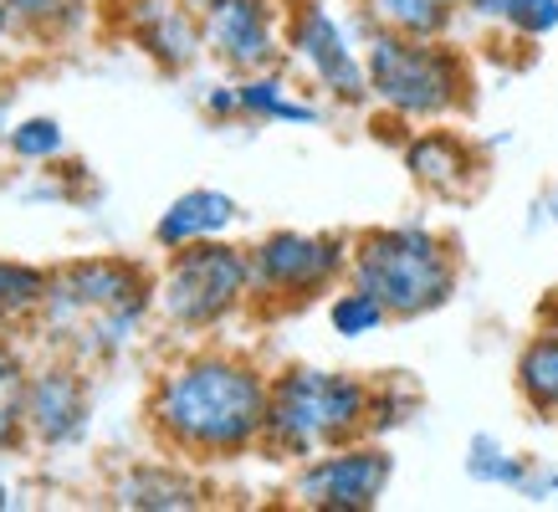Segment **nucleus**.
<instances>
[{"label": "nucleus", "instance_id": "nucleus-13", "mask_svg": "<svg viewBox=\"0 0 558 512\" xmlns=\"http://www.w3.org/2000/svg\"><path fill=\"white\" fill-rule=\"evenodd\" d=\"M236 225V200L226 190H185L174 195L170 210L154 221V246L159 252H180L190 241H205V236H226Z\"/></svg>", "mask_w": 558, "mask_h": 512}, {"label": "nucleus", "instance_id": "nucleus-17", "mask_svg": "<svg viewBox=\"0 0 558 512\" xmlns=\"http://www.w3.org/2000/svg\"><path fill=\"white\" fill-rule=\"evenodd\" d=\"M518 394L543 420H558V333H538L518 354Z\"/></svg>", "mask_w": 558, "mask_h": 512}, {"label": "nucleus", "instance_id": "nucleus-12", "mask_svg": "<svg viewBox=\"0 0 558 512\" xmlns=\"http://www.w3.org/2000/svg\"><path fill=\"white\" fill-rule=\"evenodd\" d=\"M123 32L159 72H185L205 51L201 11L190 0H123Z\"/></svg>", "mask_w": 558, "mask_h": 512}, {"label": "nucleus", "instance_id": "nucleus-30", "mask_svg": "<svg viewBox=\"0 0 558 512\" xmlns=\"http://www.w3.org/2000/svg\"><path fill=\"white\" fill-rule=\"evenodd\" d=\"M11 508V487H5V481H0V512Z\"/></svg>", "mask_w": 558, "mask_h": 512}, {"label": "nucleus", "instance_id": "nucleus-20", "mask_svg": "<svg viewBox=\"0 0 558 512\" xmlns=\"http://www.w3.org/2000/svg\"><path fill=\"white\" fill-rule=\"evenodd\" d=\"M328 324H333V333H343V339H364V333H379V328L389 324V307L374 297L369 288H349L339 292L333 303H328Z\"/></svg>", "mask_w": 558, "mask_h": 512}, {"label": "nucleus", "instance_id": "nucleus-24", "mask_svg": "<svg viewBox=\"0 0 558 512\" xmlns=\"http://www.w3.org/2000/svg\"><path fill=\"white\" fill-rule=\"evenodd\" d=\"M502 21H508L518 36H548L558 26V0H508V11H502Z\"/></svg>", "mask_w": 558, "mask_h": 512}, {"label": "nucleus", "instance_id": "nucleus-16", "mask_svg": "<svg viewBox=\"0 0 558 512\" xmlns=\"http://www.w3.org/2000/svg\"><path fill=\"white\" fill-rule=\"evenodd\" d=\"M47 292L51 272L16 261V256H0V339H11L16 328H32L47 313Z\"/></svg>", "mask_w": 558, "mask_h": 512}, {"label": "nucleus", "instance_id": "nucleus-27", "mask_svg": "<svg viewBox=\"0 0 558 512\" xmlns=\"http://www.w3.org/2000/svg\"><path fill=\"white\" fill-rule=\"evenodd\" d=\"M26 436V420H21V405H0V456Z\"/></svg>", "mask_w": 558, "mask_h": 512}, {"label": "nucleus", "instance_id": "nucleus-10", "mask_svg": "<svg viewBox=\"0 0 558 512\" xmlns=\"http://www.w3.org/2000/svg\"><path fill=\"white\" fill-rule=\"evenodd\" d=\"M201 26H205V47L241 77L246 72H267L282 57L271 0H210L201 11Z\"/></svg>", "mask_w": 558, "mask_h": 512}, {"label": "nucleus", "instance_id": "nucleus-31", "mask_svg": "<svg viewBox=\"0 0 558 512\" xmlns=\"http://www.w3.org/2000/svg\"><path fill=\"white\" fill-rule=\"evenodd\" d=\"M190 5H195V11H205V5H210V0H190Z\"/></svg>", "mask_w": 558, "mask_h": 512}, {"label": "nucleus", "instance_id": "nucleus-9", "mask_svg": "<svg viewBox=\"0 0 558 512\" xmlns=\"http://www.w3.org/2000/svg\"><path fill=\"white\" fill-rule=\"evenodd\" d=\"M288 47L298 62H307V72L339 102L369 98V68H364V57L349 47L343 26L328 16L323 0H298L288 11Z\"/></svg>", "mask_w": 558, "mask_h": 512}, {"label": "nucleus", "instance_id": "nucleus-3", "mask_svg": "<svg viewBox=\"0 0 558 512\" xmlns=\"http://www.w3.org/2000/svg\"><path fill=\"white\" fill-rule=\"evenodd\" d=\"M349 277L389 307V318H425L457 292V252L425 225L364 231L349 252Z\"/></svg>", "mask_w": 558, "mask_h": 512}, {"label": "nucleus", "instance_id": "nucleus-6", "mask_svg": "<svg viewBox=\"0 0 558 512\" xmlns=\"http://www.w3.org/2000/svg\"><path fill=\"white\" fill-rule=\"evenodd\" d=\"M349 241L343 236H303V231H271L252 246V292L303 303L313 292L333 288L349 272Z\"/></svg>", "mask_w": 558, "mask_h": 512}, {"label": "nucleus", "instance_id": "nucleus-8", "mask_svg": "<svg viewBox=\"0 0 558 512\" xmlns=\"http://www.w3.org/2000/svg\"><path fill=\"white\" fill-rule=\"evenodd\" d=\"M389 477H395L389 451L349 441V446L307 456V466L292 481V497L318 512H369V508H379Z\"/></svg>", "mask_w": 558, "mask_h": 512}, {"label": "nucleus", "instance_id": "nucleus-7", "mask_svg": "<svg viewBox=\"0 0 558 512\" xmlns=\"http://www.w3.org/2000/svg\"><path fill=\"white\" fill-rule=\"evenodd\" d=\"M144 292H154V282L138 261H123V256H77V261L51 272L41 324L62 339L68 328L87 324V318H98V313H108V307H119V303H134Z\"/></svg>", "mask_w": 558, "mask_h": 512}, {"label": "nucleus", "instance_id": "nucleus-11", "mask_svg": "<svg viewBox=\"0 0 558 512\" xmlns=\"http://www.w3.org/2000/svg\"><path fill=\"white\" fill-rule=\"evenodd\" d=\"M21 420L36 446H68L87 430V379L72 364H41L26 369V390H21Z\"/></svg>", "mask_w": 558, "mask_h": 512}, {"label": "nucleus", "instance_id": "nucleus-28", "mask_svg": "<svg viewBox=\"0 0 558 512\" xmlns=\"http://www.w3.org/2000/svg\"><path fill=\"white\" fill-rule=\"evenodd\" d=\"M16 32V21H11V5H5V0H0V41H5V36Z\"/></svg>", "mask_w": 558, "mask_h": 512}, {"label": "nucleus", "instance_id": "nucleus-29", "mask_svg": "<svg viewBox=\"0 0 558 512\" xmlns=\"http://www.w3.org/2000/svg\"><path fill=\"white\" fill-rule=\"evenodd\" d=\"M5 108H11V93H0V138L11 134V129H5Z\"/></svg>", "mask_w": 558, "mask_h": 512}, {"label": "nucleus", "instance_id": "nucleus-26", "mask_svg": "<svg viewBox=\"0 0 558 512\" xmlns=\"http://www.w3.org/2000/svg\"><path fill=\"white\" fill-rule=\"evenodd\" d=\"M205 113H210V119H236V113H241V93H236V87H210Z\"/></svg>", "mask_w": 558, "mask_h": 512}, {"label": "nucleus", "instance_id": "nucleus-23", "mask_svg": "<svg viewBox=\"0 0 558 512\" xmlns=\"http://www.w3.org/2000/svg\"><path fill=\"white\" fill-rule=\"evenodd\" d=\"M466 472L476 481H502V487H523L527 481V461L508 456L502 446H492L487 436H476L472 441V456H466Z\"/></svg>", "mask_w": 558, "mask_h": 512}, {"label": "nucleus", "instance_id": "nucleus-14", "mask_svg": "<svg viewBox=\"0 0 558 512\" xmlns=\"http://www.w3.org/2000/svg\"><path fill=\"white\" fill-rule=\"evenodd\" d=\"M405 170L421 190L457 200V195H466L476 180V154L466 149L457 134H440L436 129V134H421L405 144Z\"/></svg>", "mask_w": 558, "mask_h": 512}, {"label": "nucleus", "instance_id": "nucleus-18", "mask_svg": "<svg viewBox=\"0 0 558 512\" xmlns=\"http://www.w3.org/2000/svg\"><path fill=\"white\" fill-rule=\"evenodd\" d=\"M457 0H364V16L379 32H400V36H440L451 26Z\"/></svg>", "mask_w": 558, "mask_h": 512}, {"label": "nucleus", "instance_id": "nucleus-4", "mask_svg": "<svg viewBox=\"0 0 558 512\" xmlns=\"http://www.w3.org/2000/svg\"><path fill=\"white\" fill-rule=\"evenodd\" d=\"M369 98H379L395 119H446L466 102V62L440 36H400L374 26L369 51Z\"/></svg>", "mask_w": 558, "mask_h": 512}, {"label": "nucleus", "instance_id": "nucleus-2", "mask_svg": "<svg viewBox=\"0 0 558 512\" xmlns=\"http://www.w3.org/2000/svg\"><path fill=\"white\" fill-rule=\"evenodd\" d=\"M374 415V390L359 375H339V369H282L271 379L267 394V426H262V446L277 456H318L333 446H349L354 436L369 430Z\"/></svg>", "mask_w": 558, "mask_h": 512}, {"label": "nucleus", "instance_id": "nucleus-1", "mask_svg": "<svg viewBox=\"0 0 558 512\" xmlns=\"http://www.w3.org/2000/svg\"><path fill=\"white\" fill-rule=\"evenodd\" d=\"M271 379L236 354H190L149 390L154 436L195 461L241 456L262 441Z\"/></svg>", "mask_w": 558, "mask_h": 512}, {"label": "nucleus", "instance_id": "nucleus-15", "mask_svg": "<svg viewBox=\"0 0 558 512\" xmlns=\"http://www.w3.org/2000/svg\"><path fill=\"white\" fill-rule=\"evenodd\" d=\"M113 502L134 512H190L201 508V487L180 477L174 466H134L129 477H119Z\"/></svg>", "mask_w": 558, "mask_h": 512}, {"label": "nucleus", "instance_id": "nucleus-19", "mask_svg": "<svg viewBox=\"0 0 558 512\" xmlns=\"http://www.w3.org/2000/svg\"><path fill=\"white\" fill-rule=\"evenodd\" d=\"M241 93V113L246 119H267V123H318L313 102L288 98V83L277 72H246V83H236Z\"/></svg>", "mask_w": 558, "mask_h": 512}, {"label": "nucleus", "instance_id": "nucleus-25", "mask_svg": "<svg viewBox=\"0 0 558 512\" xmlns=\"http://www.w3.org/2000/svg\"><path fill=\"white\" fill-rule=\"evenodd\" d=\"M21 390H26V364L11 343L0 339V405H21Z\"/></svg>", "mask_w": 558, "mask_h": 512}, {"label": "nucleus", "instance_id": "nucleus-33", "mask_svg": "<svg viewBox=\"0 0 558 512\" xmlns=\"http://www.w3.org/2000/svg\"><path fill=\"white\" fill-rule=\"evenodd\" d=\"M466 5H476V0H466Z\"/></svg>", "mask_w": 558, "mask_h": 512}, {"label": "nucleus", "instance_id": "nucleus-22", "mask_svg": "<svg viewBox=\"0 0 558 512\" xmlns=\"http://www.w3.org/2000/svg\"><path fill=\"white\" fill-rule=\"evenodd\" d=\"M11 5V21H16V32L26 36H57L62 26L83 16L77 11V0H5Z\"/></svg>", "mask_w": 558, "mask_h": 512}, {"label": "nucleus", "instance_id": "nucleus-21", "mask_svg": "<svg viewBox=\"0 0 558 512\" xmlns=\"http://www.w3.org/2000/svg\"><path fill=\"white\" fill-rule=\"evenodd\" d=\"M5 144H11V154L16 159H26V164H47V159H57L62 154V123L57 119H21L11 123V134H5Z\"/></svg>", "mask_w": 558, "mask_h": 512}, {"label": "nucleus", "instance_id": "nucleus-5", "mask_svg": "<svg viewBox=\"0 0 558 512\" xmlns=\"http://www.w3.org/2000/svg\"><path fill=\"white\" fill-rule=\"evenodd\" d=\"M159 313L174 328H216L252 297V252L231 241L205 236L170 252L165 272L154 282Z\"/></svg>", "mask_w": 558, "mask_h": 512}, {"label": "nucleus", "instance_id": "nucleus-32", "mask_svg": "<svg viewBox=\"0 0 558 512\" xmlns=\"http://www.w3.org/2000/svg\"><path fill=\"white\" fill-rule=\"evenodd\" d=\"M548 205H554V216H558V195H554V200H548Z\"/></svg>", "mask_w": 558, "mask_h": 512}]
</instances>
